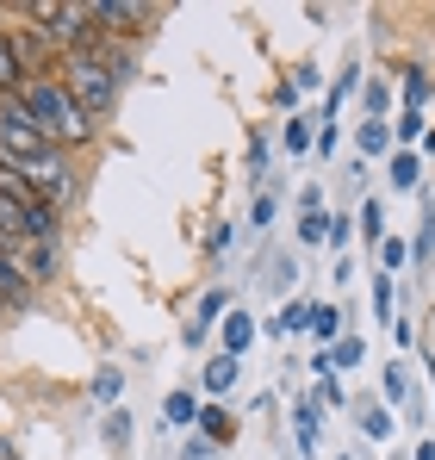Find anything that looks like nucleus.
I'll return each instance as SVG.
<instances>
[{
  "label": "nucleus",
  "mask_w": 435,
  "mask_h": 460,
  "mask_svg": "<svg viewBox=\"0 0 435 460\" xmlns=\"http://www.w3.org/2000/svg\"><path fill=\"white\" fill-rule=\"evenodd\" d=\"M19 106L31 112V125L44 131V144H50V150H63V155L87 150V144L100 137V119H87L57 75H31L25 87H19Z\"/></svg>",
  "instance_id": "obj_1"
},
{
  "label": "nucleus",
  "mask_w": 435,
  "mask_h": 460,
  "mask_svg": "<svg viewBox=\"0 0 435 460\" xmlns=\"http://www.w3.org/2000/svg\"><path fill=\"white\" fill-rule=\"evenodd\" d=\"M57 81L69 87V100L87 119H106V112L119 106V93H125V69H119L100 44H87V50H75V57H57Z\"/></svg>",
  "instance_id": "obj_2"
},
{
  "label": "nucleus",
  "mask_w": 435,
  "mask_h": 460,
  "mask_svg": "<svg viewBox=\"0 0 435 460\" xmlns=\"http://www.w3.org/2000/svg\"><path fill=\"white\" fill-rule=\"evenodd\" d=\"M19 168H25V181L38 187V199H44V206H57V212H69V206H75L81 181H75V162L63 150H44L38 162H19Z\"/></svg>",
  "instance_id": "obj_3"
},
{
  "label": "nucleus",
  "mask_w": 435,
  "mask_h": 460,
  "mask_svg": "<svg viewBox=\"0 0 435 460\" xmlns=\"http://www.w3.org/2000/svg\"><path fill=\"white\" fill-rule=\"evenodd\" d=\"M44 150H50V144H44V131L31 125V112H25L19 100H0V155H6V162H38Z\"/></svg>",
  "instance_id": "obj_4"
},
{
  "label": "nucleus",
  "mask_w": 435,
  "mask_h": 460,
  "mask_svg": "<svg viewBox=\"0 0 435 460\" xmlns=\"http://www.w3.org/2000/svg\"><path fill=\"white\" fill-rule=\"evenodd\" d=\"M87 13H93V31L100 38H144L149 19H155V6H144V0H87Z\"/></svg>",
  "instance_id": "obj_5"
},
{
  "label": "nucleus",
  "mask_w": 435,
  "mask_h": 460,
  "mask_svg": "<svg viewBox=\"0 0 435 460\" xmlns=\"http://www.w3.org/2000/svg\"><path fill=\"white\" fill-rule=\"evenodd\" d=\"M19 268H25V280H31V287H50V280L63 274V243L25 236V249H19Z\"/></svg>",
  "instance_id": "obj_6"
},
{
  "label": "nucleus",
  "mask_w": 435,
  "mask_h": 460,
  "mask_svg": "<svg viewBox=\"0 0 435 460\" xmlns=\"http://www.w3.org/2000/svg\"><path fill=\"white\" fill-rule=\"evenodd\" d=\"M292 442H298L305 460H317V442H324V404H317V392H305L292 404Z\"/></svg>",
  "instance_id": "obj_7"
},
{
  "label": "nucleus",
  "mask_w": 435,
  "mask_h": 460,
  "mask_svg": "<svg viewBox=\"0 0 435 460\" xmlns=\"http://www.w3.org/2000/svg\"><path fill=\"white\" fill-rule=\"evenodd\" d=\"M305 336H317V349H336L349 336V311L336 299H311V317H305Z\"/></svg>",
  "instance_id": "obj_8"
},
{
  "label": "nucleus",
  "mask_w": 435,
  "mask_h": 460,
  "mask_svg": "<svg viewBox=\"0 0 435 460\" xmlns=\"http://www.w3.org/2000/svg\"><path fill=\"white\" fill-rule=\"evenodd\" d=\"M25 81H31V69H25V57H19V31L0 25V100H19Z\"/></svg>",
  "instance_id": "obj_9"
},
{
  "label": "nucleus",
  "mask_w": 435,
  "mask_h": 460,
  "mask_svg": "<svg viewBox=\"0 0 435 460\" xmlns=\"http://www.w3.org/2000/svg\"><path fill=\"white\" fill-rule=\"evenodd\" d=\"M236 423H243L236 411H224V404H200V423H193V429H200L212 448H230V442H236Z\"/></svg>",
  "instance_id": "obj_10"
},
{
  "label": "nucleus",
  "mask_w": 435,
  "mask_h": 460,
  "mask_svg": "<svg viewBox=\"0 0 435 460\" xmlns=\"http://www.w3.org/2000/svg\"><path fill=\"white\" fill-rule=\"evenodd\" d=\"M398 93H404V112H423L435 93V75L423 63H398Z\"/></svg>",
  "instance_id": "obj_11"
},
{
  "label": "nucleus",
  "mask_w": 435,
  "mask_h": 460,
  "mask_svg": "<svg viewBox=\"0 0 435 460\" xmlns=\"http://www.w3.org/2000/svg\"><path fill=\"white\" fill-rule=\"evenodd\" d=\"M236 380H243V361H236V355H224V349H218V355H206V367H200V385H206L212 398H224V392H230Z\"/></svg>",
  "instance_id": "obj_12"
},
{
  "label": "nucleus",
  "mask_w": 435,
  "mask_h": 460,
  "mask_svg": "<svg viewBox=\"0 0 435 460\" xmlns=\"http://www.w3.org/2000/svg\"><path fill=\"white\" fill-rule=\"evenodd\" d=\"M255 336H262V323H255V317H249V311H230V317H224V336H218V349H224V355H236V361H243V349H249V342H255Z\"/></svg>",
  "instance_id": "obj_13"
},
{
  "label": "nucleus",
  "mask_w": 435,
  "mask_h": 460,
  "mask_svg": "<svg viewBox=\"0 0 435 460\" xmlns=\"http://www.w3.org/2000/svg\"><path fill=\"white\" fill-rule=\"evenodd\" d=\"M305 317H311V299H287L280 317L262 323V336H268V342H280V336H305Z\"/></svg>",
  "instance_id": "obj_14"
},
{
  "label": "nucleus",
  "mask_w": 435,
  "mask_h": 460,
  "mask_svg": "<svg viewBox=\"0 0 435 460\" xmlns=\"http://www.w3.org/2000/svg\"><path fill=\"white\" fill-rule=\"evenodd\" d=\"M200 423V392H168L162 398V429H193Z\"/></svg>",
  "instance_id": "obj_15"
},
{
  "label": "nucleus",
  "mask_w": 435,
  "mask_h": 460,
  "mask_svg": "<svg viewBox=\"0 0 435 460\" xmlns=\"http://www.w3.org/2000/svg\"><path fill=\"white\" fill-rule=\"evenodd\" d=\"M355 150H361V162L386 155L392 150V119H361V125H355Z\"/></svg>",
  "instance_id": "obj_16"
},
{
  "label": "nucleus",
  "mask_w": 435,
  "mask_h": 460,
  "mask_svg": "<svg viewBox=\"0 0 435 460\" xmlns=\"http://www.w3.org/2000/svg\"><path fill=\"white\" fill-rule=\"evenodd\" d=\"M230 311H236V293H230V287H206V293H200V305H193V323H206V330H212V323L230 317Z\"/></svg>",
  "instance_id": "obj_17"
},
{
  "label": "nucleus",
  "mask_w": 435,
  "mask_h": 460,
  "mask_svg": "<svg viewBox=\"0 0 435 460\" xmlns=\"http://www.w3.org/2000/svg\"><path fill=\"white\" fill-rule=\"evenodd\" d=\"M355 429H361L367 442H386V436H392V411L373 404V398H355Z\"/></svg>",
  "instance_id": "obj_18"
},
{
  "label": "nucleus",
  "mask_w": 435,
  "mask_h": 460,
  "mask_svg": "<svg viewBox=\"0 0 435 460\" xmlns=\"http://www.w3.org/2000/svg\"><path fill=\"white\" fill-rule=\"evenodd\" d=\"M355 230H361V243H367V249H379V243H386V206H379L373 193L361 199V212H355Z\"/></svg>",
  "instance_id": "obj_19"
},
{
  "label": "nucleus",
  "mask_w": 435,
  "mask_h": 460,
  "mask_svg": "<svg viewBox=\"0 0 435 460\" xmlns=\"http://www.w3.org/2000/svg\"><path fill=\"white\" fill-rule=\"evenodd\" d=\"M100 436H106V448H112V455H125V448H131V411H125V404H112V411L100 417Z\"/></svg>",
  "instance_id": "obj_20"
},
{
  "label": "nucleus",
  "mask_w": 435,
  "mask_h": 460,
  "mask_svg": "<svg viewBox=\"0 0 435 460\" xmlns=\"http://www.w3.org/2000/svg\"><path fill=\"white\" fill-rule=\"evenodd\" d=\"M317 119H305V112H292L287 119V131H280V150L287 155H311V144H317V131H311Z\"/></svg>",
  "instance_id": "obj_21"
},
{
  "label": "nucleus",
  "mask_w": 435,
  "mask_h": 460,
  "mask_svg": "<svg viewBox=\"0 0 435 460\" xmlns=\"http://www.w3.org/2000/svg\"><path fill=\"white\" fill-rule=\"evenodd\" d=\"M386 181H392L398 193H417V181H423V162H417V150H398V155H392Z\"/></svg>",
  "instance_id": "obj_22"
},
{
  "label": "nucleus",
  "mask_w": 435,
  "mask_h": 460,
  "mask_svg": "<svg viewBox=\"0 0 435 460\" xmlns=\"http://www.w3.org/2000/svg\"><path fill=\"white\" fill-rule=\"evenodd\" d=\"M411 261H417V274L435 268V212L423 206V218H417V236H411Z\"/></svg>",
  "instance_id": "obj_23"
},
{
  "label": "nucleus",
  "mask_w": 435,
  "mask_h": 460,
  "mask_svg": "<svg viewBox=\"0 0 435 460\" xmlns=\"http://www.w3.org/2000/svg\"><path fill=\"white\" fill-rule=\"evenodd\" d=\"M268 155H274V137H268V125H255V131H249V155H243V162H249V181H262Z\"/></svg>",
  "instance_id": "obj_24"
},
{
  "label": "nucleus",
  "mask_w": 435,
  "mask_h": 460,
  "mask_svg": "<svg viewBox=\"0 0 435 460\" xmlns=\"http://www.w3.org/2000/svg\"><path fill=\"white\" fill-rule=\"evenodd\" d=\"M379 385H386V398H392V404H411V392H417V385H411V367H404V361H392V367L379 374Z\"/></svg>",
  "instance_id": "obj_25"
},
{
  "label": "nucleus",
  "mask_w": 435,
  "mask_h": 460,
  "mask_svg": "<svg viewBox=\"0 0 435 460\" xmlns=\"http://www.w3.org/2000/svg\"><path fill=\"white\" fill-rule=\"evenodd\" d=\"M330 361H336V374H355V367L367 361V342L361 336H342V342L330 349Z\"/></svg>",
  "instance_id": "obj_26"
},
{
  "label": "nucleus",
  "mask_w": 435,
  "mask_h": 460,
  "mask_svg": "<svg viewBox=\"0 0 435 460\" xmlns=\"http://www.w3.org/2000/svg\"><path fill=\"white\" fill-rule=\"evenodd\" d=\"M417 137H423V112H398L392 119V144L398 150H417Z\"/></svg>",
  "instance_id": "obj_27"
},
{
  "label": "nucleus",
  "mask_w": 435,
  "mask_h": 460,
  "mask_svg": "<svg viewBox=\"0 0 435 460\" xmlns=\"http://www.w3.org/2000/svg\"><path fill=\"white\" fill-rule=\"evenodd\" d=\"M361 112L367 119H386V112H392V87H386V81H367L361 87Z\"/></svg>",
  "instance_id": "obj_28"
},
{
  "label": "nucleus",
  "mask_w": 435,
  "mask_h": 460,
  "mask_svg": "<svg viewBox=\"0 0 435 460\" xmlns=\"http://www.w3.org/2000/svg\"><path fill=\"white\" fill-rule=\"evenodd\" d=\"M292 236H298V249H324V236H330V212H324V218H298Z\"/></svg>",
  "instance_id": "obj_29"
},
{
  "label": "nucleus",
  "mask_w": 435,
  "mask_h": 460,
  "mask_svg": "<svg viewBox=\"0 0 435 460\" xmlns=\"http://www.w3.org/2000/svg\"><path fill=\"white\" fill-rule=\"evenodd\" d=\"M119 392H125V374H119V367H100V374H93V398H100V404H119Z\"/></svg>",
  "instance_id": "obj_30"
},
{
  "label": "nucleus",
  "mask_w": 435,
  "mask_h": 460,
  "mask_svg": "<svg viewBox=\"0 0 435 460\" xmlns=\"http://www.w3.org/2000/svg\"><path fill=\"white\" fill-rule=\"evenodd\" d=\"M404 261H411V243H398V236H386V243H379V268H386V274H398Z\"/></svg>",
  "instance_id": "obj_31"
},
{
  "label": "nucleus",
  "mask_w": 435,
  "mask_h": 460,
  "mask_svg": "<svg viewBox=\"0 0 435 460\" xmlns=\"http://www.w3.org/2000/svg\"><path fill=\"white\" fill-rule=\"evenodd\" d=\"M373 311H379V323L398 317V311H392V274H373Z\"/></svg>",
  "instance_id": "obj_32"
},
{
  "label": "nucleus",
  "mask_w": 435,
  "mask_h": 460,
  "mask_svg": "<svg viewBox=\"0 0 435 460\" xmlns=\"http://www.w3.org/2000/svg\"><path fill=\"white\" fill-rule=\"evenodd\" d=\"M274 225V193H255V206H249V230H268Z\"/></svg>",
  "instance_id": "obj_33"
},
{
  "label": "nucleus",
  "mask_w": 435,
  "mask_h": 460,
  "mask_svg": "<svg viewBox=\"0 0 435 460\" xmlns=\"http://www.w3.org/2000/svg\"><path fill=\"white\" fill-rule=\"evenodd\" d=\"M355 243V218H330V236H324V249H349Z\"/></svg>",
  "instance_id": "obj_34"
},
{
  "label": "nucleus",
  "mask_w": 435,
  "mask_h": 460,
  "mask_svg": "<svg viewBox=\"0 0 435 460\" xmlns=\"http://www.w3.org/2000/svg\"><path fill=\"white\" fill-rule=\"evenodd\" d=\"M317 404H330V411H336V404H349V392H342L336 374H324V380H317Z\"/></svg>",
  "instance_id": "obj_35"
},
{
  "label": "nucleus",
  "mask_w": 435,
  "mask_h": 460,
  "mask_svg": "<svg viewBox=\"0 0 435 460\" xmlns=\"http://www.w3.org/2000/svg\"><path fill=\"white\" fill-rule=\"evenodd\" d=\"M262 280H268L274 293H287L292 280H298V268H292V255H280V261H274V274H262Z\"/></svg>",
  "instance_id": "obj_36"
},
{
  "label": "nucleus",
  "mask_w": 435,
  "mask_h": 460,
  "mask_svg": "<svg viewBox=\"0 0 435 460\" xmlns=\"http://www.w3.org/2000/svg\"><path fill=\"white\" fill-rule=\"evenodd\" d=\"M230 243H236V230H230V225H224V218H218V225L206 230V249H212V255H224Z\"/></svg>",
  "instance_id": "obj_37"
},
{
  "label": "nucleus",
  "mask_w": 435,
  "mask_h": 460,
  "mask_svg": "<svg viewBox=\"0 0 435 460\" xmlns=\"http://www.w3.org/2000/svg\"><path fill=\"white\" fill-rule=\"evenodd\" d=\"M181 460H218V448L206 436H187V442H181Z\"/></svg>",
  "instance_id": "obj_38"
},
{
  "label": "nucleus",
  "mask_w": 435,
  "mask_h": 460,
  "mask_svg": "<svg viewBox=\"0 0 435 460\" xmlns=\"http://www.w3.org/2000/svg\"><path fill=\"white\" fill-rule=\"evenodd\" d=\"M181 342H187V349H206L212 330H206V323H181Z\"/></svg>",
  "instance_id": "obj_39"
},
{
  "label": "nucleus",
  "mask_w": 435,
  "mask_h": 460,
  "mask_svg": "<svg viewBox=\"0 0 435 460\" xmlns=\"http://www.w3.org/2000/svg\"><path fill=\"white\" fill-rule=\"evenodd\" d=\"M317 81H324V75H317V63H298V69H292V87H317Z\"/></svg>",
  "instance_id": "obj_40"
},
{
  "label": "nucleus",
  "mask_w": 435,
  "mask_h": 460,
  "mask_svg": "<svg viewBox=\"0 0 435 460\" xmlns=\"http://www.w3.org/2000/svg\"><path fill=\"white\" fill-rule=\"evenodd\" d=\"M392 342H398V349H411V342H417V336H411V317H392Z\"/></svg>",
  "instance_id": "obj_41"
},
{
  "label": "nucleus",
  "mask_w": 435,
  "mask_h": 460,
  "mask_svg": "<svg viewBox=\"0 0 435 460\" xmlns=\"http://www.w3.org/2000/svg\"><path fill=\"white\" fill-rule=\"evenodd\" d=\"M317 155H336V125H317Z\"/></svg>",
  "instance_id": "obj_42"
},
{
  "label": "nucleus",
  "mask_w": 435,
  "mask_h": 460,
  "mask_svg": "<svg viewBox=\"0 0 435 460\" xmlns=\"http://www.w3.org/2000/svg\"><path fill=\"white\" fill-rule=\"evenodd\" d=\"M417 460H435V442H417Z\"/></svg>",
  "instance_id": "obj_43"
},
{
  "label": "nucleus",
  "mask_w": 435,
  "mask_h": 460,
  "mask_svg": "<svg viewBox=\"0 0 435 460\" xmlns=\"http://www.w3.org/2000/svg\"><path fill=\"white\" fill-rule=\"evenodd\" d=\"M430 385H435V367H430Z\"/></svg>",
  "instance_id": "obj_44"
},
{
  "label": "nucleus",
  "mask_w": 435,
  "mask_h": 460,
  "mask_svg": "<svg viewBox=\"0 0 435 460\" xmlns=\"http://www.w3.org/2000/svg\"><path fill=\"white\" fill-rule=\"evenodd\" d=\"M342 460H355V455H342Z\"/></svg>",
  "instance_id": "obj_45"
}]
</instances>
